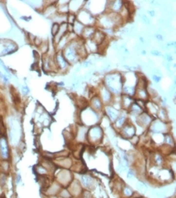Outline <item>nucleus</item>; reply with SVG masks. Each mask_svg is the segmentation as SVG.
I'll return each instance as SVG.
<instances>
[{
  "label": "nucleus",
  "instance_id": "f257e3e1",
  "mask_svg": "<svg viewBox=\"0 0 176 198\" xmlns=\"http://www.w3.org/2000/svg\"><path fill=\"white\" fill-rule=\"evenodd\" d=\"M94 32H95V30L94 27H92V26H88L87 27H84L81 36H83V37L87 38V39L92 38Z\"/></svg>",
  "mask_w": 176,
  "mask_h": 198
},
{
  "label": "nucleus",
  "instance_id": "f03ea898",
  "mask_svg": "<svg viewBox=\"0 0 176 198\" xmlns=\"http://www.w3.org/2000/svg\"><path fill=\"white\" fill-rule=\"evenodd\" d=\"M122 107L125 109H128L130 108V107L132 104V98H131V96H129V95L127 94H124L122 97Z\"/></svg>",
  "mask_w": 176,
  "mask_h": 198
},
{
  "label": "nucleus",
  "instance_id": "7ed1b4c3",
  "mask_svg": "<svg viewBox=\"0 0 176 198\" xmlns=\"http://www.w3.org/2000/svg\"><path fill=\"white\" fill-rule=\"evenodd\" d=\"M92 104L93 109L96 110V111H100L102 107V101L98 96H94L92 99Z\"/></svg>",
  "mask_w": 176,
  "mask_h": 198
},
{
  "label": "nucleus",
  "instance_id": "20e7f679",
  "mask_svg": "<svg viewBox=\"0 0 176 198\" xmlns=\"http://www.w3.org/2000/svg\"><path fill=\"white\" fill-rule=\"evenodd\" d=\"M76 14H73V13H70L69 15H68V24H74V22L76 20Z\"/></svg>",
  "mask_w": 176,
  "mask_h": 198
},
{
  "label": "nucleus",
  "instance_id": "39448f33",
  "mask_svg": "<svg viewBox=\"0 0 176 198\" xmlns=\"http://www.w3.org/2000/svg\"><path fill=\"white\" fill-rule=\"evenodd\" d=\"M59 28H60V25L58 24L57 23L54 24V25L52 27V35L54 36H55L57 35V33H58V31H59Z\"/></svg>",
  "mask_w": 176,
  "mask_h": 198
},
{
  "label": "nucleus",
  "instance_id": "423d86ee",
  "mask_svg": "<svg viewBox=\"0 0 176 198\" xmlns=\"http://www.w3.org/2000/svg\"><path fill=\"white\" fill-rule=\"evenodd\" d=\"M150 53L153 55H154V56H157V57H159V56H162V55H161V53L159 52V51H157V50H152L151 52H150Z\"/></svg>",
  "mask_w": 176,
  "mask_h": 198
},
{
  "label": "nucleus",
  "instance_id": "0eeeda50",
  "mask_svg": "<svg viewBox=\"0 0 176 198\" xmlns=\"http://www.w3.org/2000/svg\"><path fill=\"white\" fill-rule=\"evenodd\" d=\"M153 79L154 80V81L156 82V83H159V81H160V79H161V78H160V76H157V75H153Z\"/></svg>",
  "mask_w": 176,
  "mask_h": 198
},
{
  "label": "nucleus",
  "instance_id": "6e6552de",
  "mask_svg": "<svg viewBox=\"0 0 176 198\" xmlns=\"http://www.w3.org/2000/svg\"><path fill=\"white\" fill-rule=\"evenodd\" d=\"M156 38L158 39V40H163V36L161 34H157L156 35Z\"/></svg>",
  "mask_w": 176,
  "mask_h": 198
},
{
  "label": "nucleus",
  "instance_id": "1a4fd4ad",
  "mask_svg": "<svg viewBox=\"0 0 176 198\" xmlns=\"http://www.w3.org/2000/svg\"><path fill=\"white\" fill-rule=\"evenodd\" d=\"M148 13L150 14V16L151 17H153L155 15V12H154V11H148Z\"/></svg>",
  "mask_w": 176,
  "mask_h": 198
},
{
  "label": "nucleus",
  "instance_id": "9d476101",
  "mask_svg": "<svg viewBox=\"0 0 176 198\" xmlns=\"http://www.w3.org/2000/svg\"><path fill=\"white\" fill-rule=\"evenodd\" d=\"M0 198H1V197H0Z\"/></svg>",
  "mask_w": 176,
  "mask_h": 198
}]
</instances>
